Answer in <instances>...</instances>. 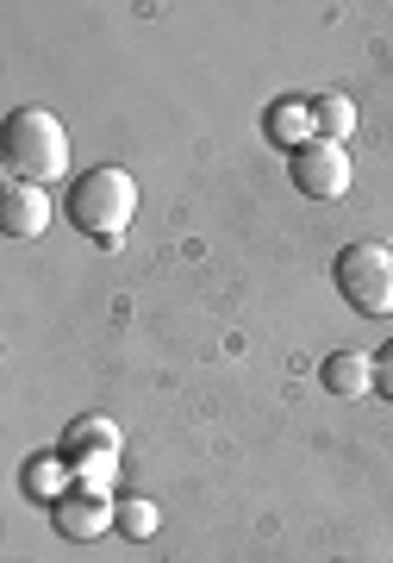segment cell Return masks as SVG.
I'll return each mask as SVG.
<instances>
[{
    "label": "cell",
    "mask_w": 393,
    "mask_h": 563,
    "mask_svg": "<svg viewBox=\"0 0 393 563\" xmlns=\"http://www.w3.org/2000/svg\"><path fill=\"white\" fill-rule=\"evenodd\" d=\"M132 213H138V181L119 163H100V169L76 176V188H69V220L88 239H100V251H119V232L132 225Z\"/></svg>",
    "instance_id": "1"
},
{
    "label": "cell",
    "mask_w": 393,
    "mask_h": 563,
    "mask_svg": "<svg viewBox=\"0 0 393 563\" xmlns=\"http://www.w3.org/2000/svg\"><path fill=\"white\" fill-rule=\"evenodd\" d=\"M69 169V132L50 107H20L7 120V176L20 181H57Z\"/></svg>",
    "instance_id": "2"
},
{
    "label": "cell",
    "mask_w": 393,
    "mask_h": 563,
    "mask_svg": "<svg viewBox=\"0 0 393 563\" xmlns=\"http://www.w3.org/2000/svg\"><path fill=\"white\" fill-rule=\"evenodd\" d=\"M332 282L356 320H388L393 313V251L388 244H344L332 263Z\"/></svg>",
    "instance_id": "3"
},
{
    "label": "cell",
    "mask_w": 393,
    "mask_h": 563,
    "mask_svg": "<svg viewBox=\"0 0 393 563\" xmlns=\"http://www.w3.org/2000/svg\"><path fill=\"white\" fill-rule=\"evenodd\" d=\"M288 169H294V188L306 201H344V195H350V157H344V144H332V139L300 144L294 157H288Z\"/></svg>",
    "instance_id": "4"
},
{
    "label": "cell",
    "mask_w": 393,
    "mask_h": 563,
    "mask_svg": "<svg viewBox=\"0 0 393 563\" xmlns=\"http://www.w3.org/2000/svg\"><path fill=\"white\" fill-rule=\"evenodd\" d=\"M50 526H57L69 544H88V539H100V532L119 526V501H106L94 488H69L63 501H50Z\"/></svg>",
    "instance_id": "5"
},
{
    "label": "cell",
    "mask_w": 393,
    "mask_h": 563,
    "mask_svg": "<svg viewBox=\"0 0 393 563\" xmlns=\"http://www.w3.org/2000/svg\"><path fill=\"white\" fill-rule=\"evenodd\" d=\"M44 225H50V201H44L38 181H0V232L7 239H44Z\"/></svg>",
    "instance_id": "6"
},
{
    "label": "cell",
    "mask_w": 393,
    "mask_h": 563,
    "mask_svg": "<svg viewBox=\"0 0 393 563\" xmlns=\"http://www.w3.org/2000/svg\"><path fill=\"white\" fill-rule=\"evenodd\" d=\"M318 383L332 388L337 401H362V395H374V357L369 351H332Z\"/></svg>",
    "instance_id": "7"
},
{
    "label": "cell",
    "mask_w": 393,
    "mask_h": 563,
    "mask_svg": "<svg viewBox=\"0 0 393 563\" xmlns=\"http://www.w3.org/2000/svg\"><path fill=\"white\" fill-rule=\"evenodd\" d=\"M63 457H69V470H81V463H94V457H119V426L100 420V413L76 420L63 432Z\"/></svg>",
    "instance_id": "8"
},
{
    "label": "cell",
    "mask_w": 393,
    "mask_h": 563,
    "mask_svg": "<svg viewBox=\"0 0 393 563\" xmlns=\"http://www.w3.org/2000/svg\"><path fill=\"white\" fill-rule=\"evenodd\" d=\"M262 132H269V144H281V151L294 157L300 144H313V139H318L313 101H276V107H269V120H262Z\"/></svg>",
    "instance_id": "9"
},
{
    "label": "cell",
    "mask_w": 393,
    "mask_h": 563,
    "mask_svg": "<svg viewBox=\"0 0 393 563\" xmlns=\"http://www.w3.org/2000/svg\"><path fill=\"white\" fill-rule=\"evenodd\" d=\"M69 483H76V470H69V457H32L25 463V495L32 501H63L69 495Z\"/></svg>",
    "instance_id": "10"
},
{
    "label": "cell",
    "mask_w": 393,
    "mask_h": 563,
    "mask_svg": "<svg viewBox=\"0 0 393 563\" xmlns=\"http://www.w3.org/2000/svg\"><path fill=\"white\" fill-rule=\"evenodd\" d=\"M313 125H318V139L344 144L356 132V101H350V95H318V101H313Z\"/></svg>",
    "instance_id": "11"
},
{
    "label": "cell",
    "mask_w": 393,
    "mask_h": 563,
    "mask_svg": "<svg viewBox=\"0 0 393 563\" xmlns=\"http://www.w3.org/2000/svg\"><path fill=\"white\" fill-rule=\"evenodd\" d=\"M157 526H162L157 501H144V495L119 501V532H125V539H157Z\"/></svg>",
    "instance_id": "12"
},
{
    "label": "cell",
    "mask_w": 393,
    "mask_h": 563,
    "mask_svg": "<svg viewBox=\"0 0 393 563\" xmlns=\"http://www.w3.org/2000/svg\"><path fill=\"white\" fill-rule=\"evenodd\" d=\"M374 388H381V395L393 401V339L381 344V351H374Z\"/></svg>",
    "instance_id": "13"
}]
</instances>
